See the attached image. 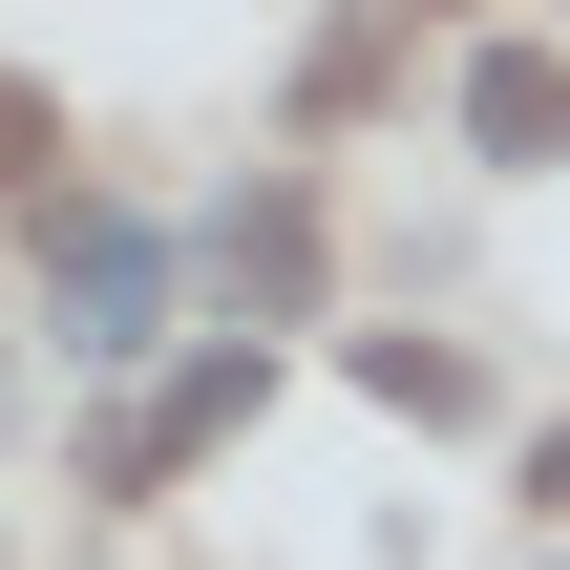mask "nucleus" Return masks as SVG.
Masks as SVG:
<instances>
[{
    "mask_svg": "<svg viewBox=\"0 0 570 570\" xmlns=\"http://www.w3.org/2000/svg\"><path fill=\"white\" fill-rule=\"evenodd\" d=\"M233 423H254V338H233V360H190V381H148V402L85 444V487H169V465H190V444H233Z\"/></svg>",
    "mask_w": 570,
    "mask_h": 570,
    "instance_id": "1",
    "label": "nucleus"
},
{
    "mask_svg": "<svg viewBox=\"0 0 570 570\" xmlns=\"http://www.w3.org/2000/svg\"><path fill=\"white\" fill-rule=\"evenodd\" d=\"M529 487H550V529H570V423H550V465H529Z\"/></svg>",
    "mask_w": 570,
    "mask_h": 570,
    "instance_id": "7",
    "label": "nucleus"
},
{
    "mask_svg": "<svg viewBox=\"0 0 570 570\" xmlns=\"http://www.w3.org/2000/svg\"><path fill=\"white\" fill-rule=\"evenodd\" d=\"M465 148L487 169H570V63L550 42H465Z\"/></svg>",
    "mask_w": 570,
    "mask_h": 570,
    "instance_id": "3",
    "label": "nucleus"
},
{
    "mask_svg": "<svg viewBox=\"0 0 570 570\" xmlns=\"http://www.w3.org/2000/svg\"><path fill=\"white\" fill-rule=\"evenodd\" d=\"M233 296L254 317H317V190H254L233 212Z\"/></svg>",
    "mask_w": 570,
    "mask_h": 570,
    "instance_id": "4",
    "label": "nucleus"
},
{
    "mask_svg": "<svg viewBox=\"0 0 570 570\" xmlns=\"http://www.w3.org/2000/svg\"><path fill=\"white\" fill-rule=\"evenodd\" d=\"M360 381H381V402H402V423H465V402H487V381H465V360H444V338H360Z\"/></svg>",
    "mask_w": 570,
    "mask_h": 570,
    "instance_id": "5",
    "label": "nucleus"
},
{
    "mask_svg": "<svg viewBox=\"0 0 570 570\" xmlns=\"http://www.w3.org/2000/svg\"><path fill=\"white\" fill-rule=\"evenodd\" d=\"M148 296H169V254L127 212H85L63 233V360H148Z\"/></svg>",
    "mask_w": 570,
    "mask_h": 570,
    "instance_id": "2",
    "label": "nucleus"
},
{
    "mask_svg": "<svg viewBox=\"0 0 570 570\" xmlns=\"http://www.w3.org/2000/svg\"><path fill=\"white\" fill-rule=\"evenodd\" d=\"M21 169H42V106H21V85H0V190H21Z\"/></svg>",
    "mask_w": 570,
    "mask_h": 570,
    "instance_id": "6",
    "label": "nucleus"
}]
</instances>
